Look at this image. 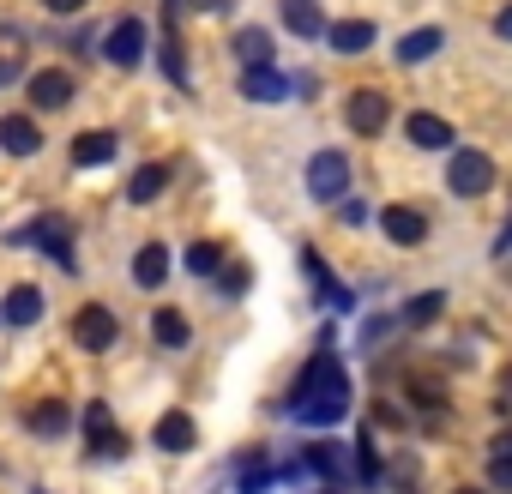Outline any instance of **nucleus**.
Segmentation results:
<instances>
[{
  "mask_svg": "<svg viewBox=\"0 0 512 494\" xmlns=\"http://www.w3.org/2000/svg\"><path fill=\"white\" fill-rule=\"evenodd\" d=\"M181 266H187L193 278H217V272H223V247H217V241H193Z\"/></svg>",
  "mask_w": 512,
  "mask_h": 494,
  "instance_id": "28",
  "label": "nucleus"
},
{
  "mask_svg": "<svg viewBox=\"0 0 512 494\" xmlns=\"http://www.w3.org/2000/svg\"><path fill=\"white\" fill-rule=\"evenodd\" d=\"M308 193H314L320 205H338V199L350 193V157H344V151H314V157H308Z\"/></svg>",
  "mask_w": 512,
  "mask_h": 494,
  "instance_id": "4",
  "label": "nucleus"
},
{
  "mask_svg": "<svg viewBox=\"0 0 512 494\" xmlns=\"http://www.w3.org/2000/svg\"><path fill=\"white\" fill-rule=\"evenodd\" d=\"M151 446H157V452H193V446H199V428H193V416H187V410H169V416H157V428H151Z\"/></svg>",
  "mask_w": 512,
  "mask_h": 494,
  "instance_id": "13",
  "label": "nucleus"
},
{
  "mask_svg": "<svg viewBox=\"0 0 512 494\" xmlns=\"http://www.w3.org/2000/svg\"><path fill=\"white\" fill-rule=\"evenodd\" d=\"M326 43H332L338 55H368V49H374V25H368V19H338V25L326 31Z\"/></svg>",
  "mask_w": 512,
  "mask_h": 494,
  "instance_id": "22",
  "label": "nucleus"
},
{
  "mask_svg": "<svg viewBox=\"0 0 512 494\" xmlns=\"http://www.w3.org/2000/svg\"><path fill=\"white\" fill-rule=\"evenodd\" d=\"M151 338H157L163 350H187V344H193V326H187L181 308H157V314H151Z\"/></svg>",
  "mask_w": 512,
  "mask_h": 494,
  "instance_id": "24",
  "label": "nucleus"
},
{
  "mask_svg": "<svg viewBox=\"0 0 512 494\" xmlns=\"http://www.w3.org/2000/svg\"><path fill=\"white\" fill-rule=\"evenodd\" d=\"M241 97L247 103H284V97H296V79H284L278 67H247L241 73Z\"/></svg>",
  "mask_w": 512,
  "mask_h": 494,
  "instance_id": "9",
  "label": "nucleus"
},
{
  "mask_svg": "<svg viewBox=\"0 0 512 494\" xmlns=\"http://www.w3.org/2000/svg\"><path fill=\"white\" fill-rule=\"evenodd\" d=\"M380 229H386V241H398V247H422V241H428V217H422L416 205H386V211H380Z\"/></svg>",
  "mask_w": 512,
  "mask_h": 494,
  "instance_id": "10",
  "label": "nucleus"
},
{
  "mask_svg": "<svg viewBox=\"0 0 512 494\" xmlns=\"http://www.w3.org/2000/svg\"><path fill=\"white\" fill-rule=\"evenodd\" d=\"M133 284L139 290H163L169 284V247L163 241H145L139 254H133Z\"/></svg>",
  "mask_w": 512,
  "mask_h": 494,
  "instance_id": "15",
  "label": "nucleus"
},
{
  "mask_svg": "<svg viewBox=\"0 0 512 494\" xmlns=\"http://www.w3.org/2000/svg\"><path fill=\"white\" fill-rule=\"evenodd\" d=\"M326 488H338V482H356V446H338V440H314L308 446V458H302Z\"/></svg>",
  "mask_w": 512,
  "mask_h": 494,
  "instance_id": "5",
  "label": "nucleus"
},
{
  "mask_svg": "<svg viewBox=\"0 0 512 494\" xmlns=\"http://www.w3.org/2000/svg\"><path fill=\"white\" fill-rule=\"evenodd\" d=\"M440 314H446V296H440V290H428V296H416V302L404 308V326H434Z\"/></svg>",
  "mask_w": 512,
  "mask_h": 494,
  "instance_id": "29",
  "label": "nucleus"
},
{
  "mask_svg": "<svg viewBox=\"0 0 512 494\" xmlns=\"http://www.w3.org/2000/svg\"><path fill=\"white\" fill-rule=\"evenodd\" d=\"M290 416H296L302 428H332V422L350 416V380H344V368H338L332 350H320V356L302 368V380H296V392H290Z\"/></svg>",
  "mask_w": 512,
  "mask_h": 494,
  "instance_id": "1",
  "label": "nucleus"
},
{
  "mask_svg": "<svg viewBox=\"0 0 512 494\" xmlns=\"http://www.w3.org/2000/svg\"><path fill=\"white\" fill-rule=\"evenodd\" d=\"M278 482V470H272V458L266 452H241V476H235V488L241 494H266Z\"/></svg>",
  "mask_w": 512,
  "mask_h": 494,
  "instance_id": "25",
  "label": "nucleus"
},
{
  "mask_svg": "<svg viewBox=\"0 0 512 494\" xmlns=\"http://www.w3.org/2000/svg\"><path fill=\"white\" fill-rule=\"evenodd\" d=\"M43 7H49V13H85L91 0H43Z\"/></svg>",
  "mask_w": 512,
  "mask_h": 494,
  "instance_id": "37",
  "label": "nucleus"
},
{
  "mask_svg": "<svg viewBox=\"0 0 512 494\" xmlns=\"http://www.w3.org/2000/svg\"><path fill=\"white\" fill-rule=\"evenodd\" d=\"M404 139H410L416 151H446V145H452V127H446L440 115L416 109V115H404Z\"/></svg>",
  "mask_w": 512,
  "mask_h": 494,
  "instance_id": "14",
  "label": "nucleus"
},
{
  "mask_svg": "<svg viewBox=\"0 0 512 494\" xmlns=\"http://www.w3.org/2000/svg\"><path fill=\"white\" fill-rule=\"evenodd\" d=\"M302 272H308V284H314V290H326V296H332L338 308H350V296L338 290V278H332V266H326V254H314V247H302Z\"/></svg>",
  "mask_w": 512,
  "mask_h": 494,
  "instance_id": "26",
  "label": "nucleus"
},
{
  "mask_svg": "<svg viewBox=\"0 0 512 494\" xmlns=\"http://www.w3.org/2000/svg\"><path fill=\"white\" fill-rule=\"evenodd\" d=\"M356 482H380V452H374L368 434L356 440Z\"/></svg>",
  "mask_w": 512,
  "mask_h": 494,
  "instance_id": "30",
  "label": "nucleus"
},
{
  "mask_svg": "<svg viewBox=\"0 0 512 494\" xmlns=\"http://www.w3.org/2000/svg\"><path fill=\"white\" fill-rule=\"evenodd\" d=\"M0 151H7V157H37L43 151L37 121L31 115H7V121H0Z\"/></svg>",
  "mask_w": 512,
  "mask_h": 494,
  "instance_id": "16",
  "label": "nucleus"
},
{
  "mask_svg": "<svg viewBox=\"0 0 512 494\" xmlns=\"http://www.w3.org/2000/svg\"><path fill=\"white\" fill-rule=\"evenodd\" d=\"M338 223L362 229V223H368V199H338Z\"/></svg>",
  "mask_w": 512,
  "mask_h": 494,
  "instance_id": "31",
  "label": "nucleus"
},
{
  "mask_svg": "<svg viewBox=\"0 0 512 494\" xmlns=\"http://www.w3.org/2000/svg\"><path fill=\"white\" fill-rule=\"evenodd\" d=\"M488 482L512 494V458H488Z\"/></svg>",
  "mask_w": 512,
  "mask_h": 494,
  "instance_id": "34",
  "label": "nucleus"
},
{
  "mask_svg": "<svg viewBox=\"0 0 512 494\" xmlns=\"http://www.w3.org/2000/svg\"><path fill=\"white\" fill-rule=\"evenodd\" d=\"M13 79H19V67H13V61H0V85H13Z\"/></svg>",
  "mask_w": 512,
  "mask_h": 494,
  "instance_id": "40",
  "label": "nucleus"
},
{
  "mask_svg": "<svg viewBox=\"0 0 512 494\" xmlns=\"http://www.w3.org/2000/svg\"><path fill=\"white\" fill-rule=\"evenodd\" d=\"M446 187H452L458 199H482V193L494 187V157H488V151H452V157H446Z\"/></svg>",
  "mask_w": 512,
  "mask_h": 494,
  "instance_id": "3",
  "label": "nucleus"
},
{
  "mask_svg": "<svg viewBox=\"0 0 512 494\" xmlns=\"http://www.w3.org/2000/svg\"><path fill=\"white\" fill-rule=\"evenodd\" d=\"M506 404H512V368L500 374V410H506Z\"/></svg>",
  "mask_w": 512,
  "mask_h": 494,
  "instance_id": "39",
  "label": "nucleus"
},
{
  "mask_svg": "<svg viewBox=\"0 0 512 494\" xmlns=\"http://www.w3.org/2000/svg\"><path fill=\"white\" fill-rule=\"evenodd\" d=\"M247 284H253L247 266H229V272H223V296H247Z\"/></svg>",
  "mask_w": 512,
  "mask_h": 494,
  "instance_id": "32",
  "label": "nucleus"
},
{
  "mask_svg": "<svg viewBox=\"0 0 512 494\" xmlns=\"http://www.w3.org/2000/svg\"><path fill=\"white\" fill-rule=\"evenodd\" d=\"M115 332H121V320H115L103 302H91V308H79V314H73V344H79V350H91V356H103V350L115 344Z\"/></svg>",
  "mask_w": 512,
  "mask_h": 494,
  "instance_id": "6",
  "label": "nucleus"
},
{
  "mask_svg": "<svg viewBox=\"0 0 512 494\" xmlns=\"http://www.w3.org/2000/svg\"><path fill=\"white\" fill-rule=\"evenodd\" d=\"M109 157H115V133L91 127V133H79V139H73V169H103Z\"/></svg>",
  "mask_w": 512,
  "mask_h": 494,
  "instance_id": "23",
  "label": "nucleus"
},
{
  "mask_svg": "<svg viewBox=\"0 0 512 494\" xmlns=\"http://www.w3.org/2000/svg\"><path fill=\"white\" fill-rule=\"evenodd\" d=\"M85 440H91L97 458H121V452H127V434H115L109 404H85Z\"/></svg>",
  "mask_w": 512,
  "mask_h": 494,
  "instance_id": "12",
  "label": "nucleus"
},
{
  "mask_svg": "<svg viewBox=\"0 0 512 494\" xmlns=\"http://www.w3.org/2000/svg\"><path fill=\"white\" fill-rule=\"evenodd\" d=\"M320 494H332V488H320Z\"/></svg>",
  "mask_w": 512,
  "mask_h": 494,
  "instance_id": "42",
  "label": "nucleus"
},
{
  "mask_svg": "<svg viewBox=\"0 0 512 494\" xmlns=\"http://www.w3.org/2000/svg\"><path fill=\"white\" fill-rule=\"evenodd\" d=\"M452 494H482V488H452Z\"/></svg>",
  "mask_w": 512,
  "mask_h": 494,
  "instance_id": "41",
  "label": "nucleus"
},
{
  "mask_svg": "<svg viewBox=\"0 0 512 494\" xmlns=\"http://www.w3.org/2000/svg\"><path fill=\"white\" fill-rule=\"evenodd\" d=\"M103 55L115 67H139L145 61V19H115L109 37H103Z\"/></svg>",
  "mask_w": 512,
  "mask_h": 494,
  "instance_id": "7",
  "label": "nucleus"
},
{
  "mask_svg": "<svg viewBox=\"0 0 512 494\" xmlns=\"http://www.w3.org/2000/svg\"><path fill=\"white\" fill-rule=\"evenodd\" d=\"M25 91H31V103H37V109H67L79 85H73V73H61V67H43V73H31V85H25Z\"/></svg>",
  "mask_w": 512,
  "mask_h": 494,
  "instance_id": "11",
  "label": "nucleus"
},
{
  "mask_svg": "<svg viewBox=\"0 0 512 494\" xmlns=\"http://www.w3.org/2000/svg\"><path fill=\"white\" fill-rule=\"evenodd\" d=\"M440 49H446V31H440V25L404 31V43H398V67H422V61H434Z\"/></svg>",
  "mask_w": 512,
  "mask_h": 494,
  "instance_id": "19",
  "label": "nucleus"
},
{
  "mask_svg": "<svg viewBox=\"0 0 512 494\" xmlns=\"http://www.w3.org/2000/svg\"><path fill=\"white\" fill-rule=\"evenodd\" d=\"M193 7H199V13H229L235 0H193Z\"/></svg>",
  "mask_w": 512,
  "mask_h": 494,
  "instance_id": "38",
  "label": "nucleus"
},
{
  "mask_svg": "<svg viewBox=\"0 0 512 494\" xmlns=\"http://www.w3.org/2000/svg\"><path fill=\"white\" fill-rule=\"evenodd\" d=\"M163 187H169V169H163V163H145V169H133V181H127V199H133V205H151Z\"/></svg>",
  "mask_w": 512,
  "mask_h": 494,
  "instance_id": "27",
  "label": "nucleus"
},
{
  "mask_svg": "<svg viewBox=\"0 0 512 494\" xmlns=\"http://www.w3.org/2000/svg\"><path fill=\"white\" fill-rule=\"evenodd\" d=\"M25 428H31L37 440H55V434H67V428H73V410H67L61 398H43V404H31Z\"/></svg>",
  "mask_w": 512,
  "mask_h": 494,
  "instance_id": "20",
  "label": "nucleus"
},
{
  "mask_svg": "<svg viewBox=\"0 0 512 494\" xmlns=\"http://www.w3.org/2000/svg\"><path fill=\"white\" fill-rule=\"evenodd\" d=\"M0 314H7V326H19V332L37 326V320H43V290H37V284H13L7 302H0Z\"/></svg>",
  "mask_w": 512,
  "mask_h": 494,
  "instance_id": "17",
  "label": "nucleus"
},
{
  "mask_svg": "<svg viewBox=\"0 0 512 494\" xmlns=\"http://www.w3.org/2000/svg\"><path fill=\"white\" fill-rule=\"evenodd\" d=\"M410 398H416V404H428V410H440V404H446V392H440L434 380H416V386H410Z\"/></svg>",
  "mask_w": 512,
  "mask_h": 494,
  "instance_id": "33",
  "label": "nucleus"
},
{
  "mask_svg": "<svg viewBox=\"0 0 512 494\" xmlns=\"http://www.w3.org/2000/svg\"><path fill=\"white\" fill-rule=\"evenodd\" d=\"M235 61L241 67H272L278 61V43H272V31H260V25H247V31H235Z\"/></svg>",
  "mask_w": 512,
  "mask_h": 494,
  "instance_id": "18",
  "label": "nucleus"
},
{
  "mask_svg": "<svg viewBox=\"0 0 512 494\" xmlns=\"http://www.w3.org/2000/svg\"><path fill=\"white\" fill-rule=\"evenodd\" d=\"M284 25L302 37V43H314V37H326L332 25H326V13H320V0H284Z\"/></svg>",
  "mask_w": 512,
  "mask_h": 494,
  "instance_id": "21",
  "label": "nucleus"
},
{
  "mask_svg": "<svg viewBox=\"0 0 512 494\" xmlns=\"http://www.w3.org/2000/svg\"><path fill=\"white\" fill-rule=\"evenodd\" d=\"M494 37H500V43H512V0H506L500 13H494Z\"/></svg>",
  "mask_w": 512,
  "mask_h": 494,
  "instance_id": "35",
  "label": "nucleus"
},
{
  "mask_svg": "<svg viewBox=\"0 0 512 494\" xmlns=\"http://www.w3.org/2000/svg\"><path fill=\"white\" fill-rule=\"evenodd\" d=\"M13 247H37V254H49L61 272H79V247H73V223L61 217V211H43V217H31V223H19L13 235H7Z\"/></svg>",
  "mask_w": 512,
  "mask_h": 494,
  "instance_id": "2",
  "label": "nucleus"
},
{
  "mask_svg": "<svg viewBox=\"0 0 512 494\" xmlns=\"http://www.w3.org/2000/svg\"><path fill=\"white\" fill-rule=\"evenodd\" d=\"M488 458H512V428H500V434H494V446H488Z\"/></svg>",
  "mask_w": 512,
  "mask_h": 494,
  "instance_id": "36",
  "label": "nucleus"
},
{
  "mask_svg": "<svg viewBox=\"0 0 512 494\" xmlns=\"http://www.w3.org/2000/svg\"><path fill=\"white\" fill-rule=\"evenodd\" d=\"M386 91H374V85H362L350 103H344V121H350V133H362V139H374L380 127H386Z\"/></svg>",
  "mask_w": 512,
  "mask_h": 494,
  "instance_id": "8",
  "label": "nucleus"
}]
</instances>
